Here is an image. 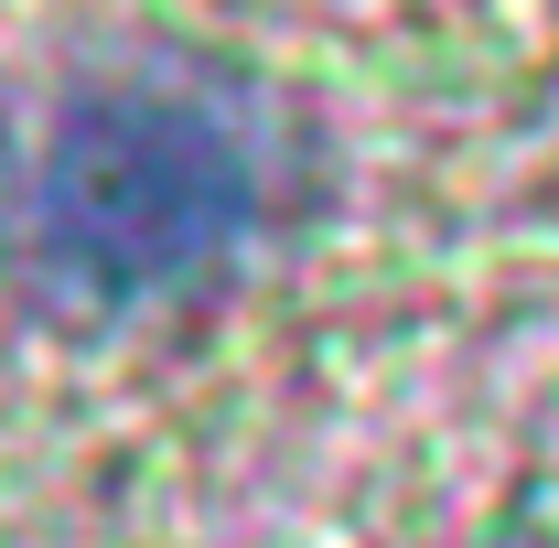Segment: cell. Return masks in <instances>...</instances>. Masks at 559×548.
I'll use <instances>...</instances> for the list:
<instances>
[{
  "label": "cell",
  "instance_id": "cell-1",
  "mask_svg": "<svg viewBox=\"0 0 559 548\" xmlns=\"http://www.w3.org/2000/svg\"><path fill=\"white\" fill-rule=\"evenodd\" d=\"M270 215V130L215 75H108L33 162V259L75 301H173Z\"/></svg>",
  "mask_w": 559,
  "mask_h": 548
}]
</instances>
